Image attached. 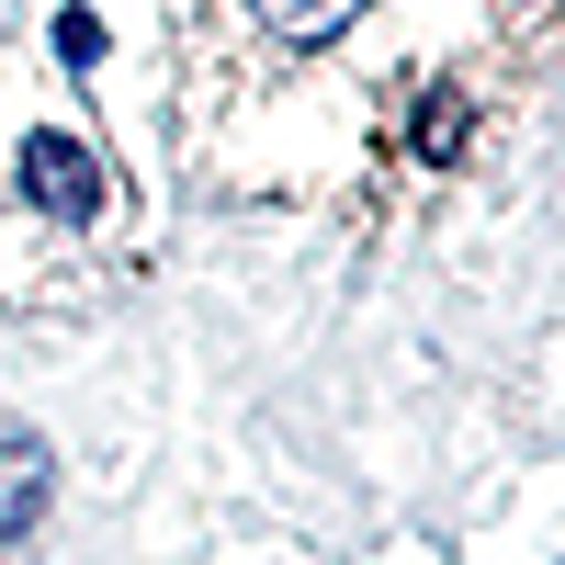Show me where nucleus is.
Returning a JSON list of instances; mask_svg holds the SVG:
<instances>
[{
	"label": "nucleus",
	"instance_id": "f257e3e1",
	"mask_svg": "<svg viewBox=\"0 0 565 565\" xmlns=\"http://www.w3.org/2000/svg\"><path fill=\"white\" fill-rule=\"evenodd\" d=\"M23 193L57 226H90V215H103V159H90L68 125H45V136H23Z\"/></svg>",
	"mask_w": 565,
	"mask_h": 565
},
{
	"label": "nucleus",
	"instance_id": "f03ea898",
	"mask_svg": "<svg viewBox=\"0 0 565 565\" xmlns=\"http://www.w3.org/2000/svg\"><path fill=\"white\" fill-rule=\"evenodd\" d=\"M45 487H57V463H45L34 430H0V543H23L45 521Z\"/></svg>",
	"mask_w": 565,
	"mask_h": 565
},
{
	"label": "nucleus",
	"instance_id": "7ed1b4c3",
	"mask_svg": "<svg viewBox=\"0 0 565 565\" xmlns=\"http://www.w3.org/2000/svg\"><path fill=\"white\" fill-rule=\"evenodd\" d=\"M249 23H271L282 45H328L340 23H362V0H249Z\"/></svg>",
	"mask_w": 565,
	"mask_h": 565
}]
</instances>
